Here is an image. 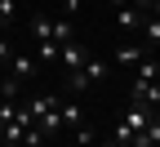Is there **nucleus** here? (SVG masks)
Segmentation results:
<instances>
[{
	"instance_id": "nucleus-1",
	"label": "nucleus",
	"mask_w": 160,
	"mask_h": 147,
	"mask_svg": "<svg viewBox=\"0 0 160 147\" xmlns=\"http://www.w3.org/2000/svg\"><path fill=\"white\" fill-rule=\"evenodd\" d=\"M98 80H107V62H102V58H89L80 71H67V85H71V94H85V89H93Z\"/></svg>"
},
{
	"instance_id": "nucleus-2",
	"label": "nucleus",
	"mask_w": 160,
	"mask_h": 147,
	"mask_svg": "<svg viewBox=\"0 0 160 147\" xmlns=\"http://www.w3.org/2000/svg\"><path fill=\"white\" fill-rule=\"evenodd\" d=\"M151 116H156V107H147V102H133V98H129V112H125V125H129L133 134H142L147 125H151Z\"/></svg>"
},
{
	"instance_id": "nucleus-3",
	"label": "nucleus",
	"mask_w": 160,
	"mask_h": 147,
	"mask_svg": "<svg viewBox=\"0 0 160 147\" xmlns=\"http://www.w3.org/2000/svg\"><path fill=\"white\" fill-rule=\"evenodd\" d=\"M129 98L133 102H147V107H160V80H133Z\"/></svg>"
},
{
	"instance_id": "nucleus-4",
	"label": "nucleus",
	"mask_w": 160,
	"mask_h": 147,
	"mask_svg": "<svg viewBox=\"0 0 160 147\" xmlns=\"http://www.w3.org/2000/svg\"><path fill=\"white\" fill-rule=\"evenodd\" d=\"M58 62H62L67 71H80V67L89 62V54H85V45H76V40H67V45H62V54H58Z\"/></svg>"
},
{
	"instance_id": "nucleus-5",
	"label": "nucleus",
	"mask_w": 160,
	"mask_h": 147,
	"mask_svg": "<svg viewBox=\"0 0 160 147\" xmlns=\"http://www.w3.org/2000/svg\"><path fill=\"white\" fill-rule=\"evenodd\" d=\"M142 9H138V5H120L116 9V27H125V31H142Z\"/></svg>"
},
{
	"instance_id": "nucleus-6",
	"label": "nucleus",
	"mask_w": 160,
	"mask_h": 147,
	"mask_svg": "<svg viewBox=\"0 0 160 147\" xmlns=\"http://www.w3.org/2000/svg\"><path fill=\"white\" fill-rule=\"evenodd\" d=\"M9 67H13V80H31L40 62H36V54H13V58H9Z\"/></svg>"
},
{
	"instance_id": "nucleus-7",
	"label": "nucleus",
	"mask_w": 160,
	"mask_h": 147,
	"mask_svg": "<svg viewBox=\"0 0 160 147\" xmlns=\"http://www.w3.org/2000/svg\"><path fill=\"white\" fill-rule=\"evenodd\" d=\"M27 31H31L36 40H53V18H49V13H31V18H27Z\"/></svg>"
},
{
	"instance_id": "nucleus-8",
	"label": "nucleus",
	"mask_w": 160,
	"mask_h": 147,
	"mask_svg": "<svg viewBox=\"0 0 160 147\" xmlns=\"http://www.w3.org/2000/svg\"><path fill=\"white\" fill-rule=\"evenodd\" d=\"M58 54H62V45L58 40H36V62H45V67H53Z\"/></svg>"
},
{
	"instance_id": "nucleus-9",
	"label": "nucleus",
	"mask_w": 160,
	"mask_h": 147,
	"mask_svg": "<svg viewBox=\"0 0 160 147\" xmlns=\"http://www.w3.org/2000/svg\"><path fill=\"white\" fill-rule=\"evenodd\" d=\"M142 58H147V40H142V45H125V49L116 54V62H120V67H138Z\"/></svg>"
},
{
	"instance_id": "nucleus-10",
	"label": "nucleus",
	"mask_w": 160,
	"mask_h": 147,
	"mask_svg": "<svg viewBox=\"0 0 160 147\" xmlns=\"http://www.w3.org/2000/svg\"><path fill=\"white\" fill-rule=\"evenodd\" d=\"M142 40H147V49H160V18H142Z\"/></svg>"
},
{
	"instance_id": "nucleus-11",
	"label": "nucleus",
	"mask_w": 160,
	"mask_h": 147,
	"mask_svg": "<svg viewBox=\"0 0 160 147\" xmlns=\"http://www.w3.org/2000/svg\"><path fill=\"white\" fill-rule=\"evenodd\" d=\"M53 40H58V45L76 40V27H71V18H67V13H62V18H53Z\"/></svg>"
},
{
	"instance_id": "nucleus-12",
	"label": "nucleus",
	"mask_w": 160,
	"mask_h": 147,
	"mask_svg": "<svg viewBox=\"0 0 160 147\" xmlns=\"http://www.w3.org/2000/svg\"><path fill=\"white\" fill-rule=\"evenodd\" d=\"M133 80H160V58H142L138 71H133Z\"/></svg>"
},
{
	"instance_id": "nucleus-13",
	"label": "nucleus",
	"mask_w": 160,
	"mask_h": 147,
	"mask_svg": "<svg viewBox=\"0 0 160 147\" xmlns=\"http://www.w3.org/2000/svg\"><path fill=\"white\" fill-rule=\"evenodd\" d=\"M62 125H67V129H80V107H67V102H62Z\"/></svg>"
},
{
	"instance_id": "nucleus-14",
	"label": "nucleus",
	"mask_w": 160,
	"mask_h": 147,
	"mask_svg": "<svg viewBox=\"0 0 160 147\" xmlns=\"http://www.w3.org/2000/svg\"><path fill=\"white\" fill-rule=\"evenodd\" d=\"M13 13H18L13 0H0V27H9V23H13Z\"/></svg>"
},
{
	"instance_id": "nucleus-15",
	"label": "nucleus",
	"mask_w": 160,
	"mask_h": 147,
	"mask_svg": "<svg viewBox=\"0 0 160 147\" xmlns=\"http://www.w3.org/2000/svg\"><path fill=\"white\" fill-rule=\"evenodd\" d=\"M76 147H93V129H89V125H80V134H76Z\"/></svg>"
},
{
	"instance_id": "nucleus-16",
	"label": "nucleus",
	"mask_w": 160,
	"mask_h": 147,
	"mask_svg": "<svg viewBox=\"0 0 160 147\" xmlns=\"http://www.w3.org/2000/svg\"><path fill=\"white\" fill-rule=\"evenodd\" d=\"M80 5H85V0H67V5H62V13H67V18H76V13H80Z\"/></svg>"
},
{
	"instance_id": "nucleus-17",
	"label": "nucleus",
	"mask_w": 160,
	"mask_h": 147,
	"mask_svg": "<svg viewBox=\"0 0 160 147\" xmlns=\"http://www.w3.org/2000/svg\"><path fill=\"white\" fill-rule=\"evenodd\" d=\"M9 58H13V49L5 45V40H0V62H9Z\"/></svg>"
},
{
	"instance_id": "nucleus-18",
	"label": "nucleus",
	"mask_w": 160,
	"mask_h": 147,
	"mask_svg": "<svg viewBox=\"0 0 160 147\" xmlns=\"http://www.w3.org/2000/svg\"><path fill=\"white\" fill-rule=\"evenodd\" d=\"M147 13H151V18H160V0H151V5H147Z\"/></svg>"
},
{
	"instance_id": "nucleus-19",
	"label": "nucleus",
	"mask_w": 160,
	"mask_h": 147,
	"mask_svg": "<svg viewBox=\"0 0 160 147\" xmlns=\"http://www.w3.org/2000/svg\"><path fill=\"white\" fill-rule=\"evenodd\" d=\"M129 5H138V9H142V13H147V5H151V0H129Z\"/></svg>"
},
{
	"instance_id": "nucleus-20",
	"label": "nucleus",
	"mask_w": 160,
	"mask_h": 147,
	"mask_svg": "<svg viewBox=\"0 0 160 147\" xmlns=\"http://www.w3.org/2000/svg\"><path fill=\"white\" fill-rule=\"evenodd\" d=\"M0 138H5V116H0Z\"/></svg>"
},
{
	"instance_id": "nucleus-21",
	"label": "nucleus",
	"mask_w": 160,
	"mask_h": 147,
	"mask_svg": "<svg viewBox=\"0 0 160 147\" xmlns=\"http://www.w3.org/2000/svg\"><path fill=\"white\" fill-rule=\"evenodd\" d=\"M111 5H116V9H120V5H129V0H111Z\"/></svg>"
},
{
	"instance_id": "nucleus-22",
	"label": "nucleus",
	"mask_w": 160,
	"mask_h": 147,
	"mask_svg": "<svg viewBox=\"0 0 160 147\" xmlns=\"http://www.w3.org/2000/svg\"><path fill=\"white\" fill-rule=\"evenodd\" d=\"M62 5H67V0H62Z\"/></svg>"
}]
</instances>
